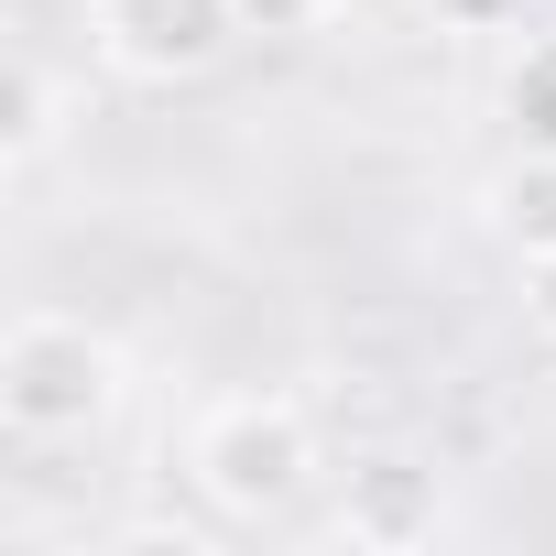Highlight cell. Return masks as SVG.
I'll return each mask as SVG.
<instances>
[{"instance_id":"cell-1","label":"cell","mask_w":556,"mask_h":556,"mask_svg":"<svg viewBox=\"0 0 556 556\" xmlns=\"http://www.w3.org/2000/svg\"><path fill=\"white\" fill-rule=\"evenodd\" d=\"M186 480L218 523H285L317 480V426L295 393H229L186 437Z\"/></svg>"},{"instance_id":"cell-2","label":"cell","mask_w":556,"mask_h":556,"mask_svg":"<svg viewBox=\"0 0 556 556\" xmlns=\"http://www.w3.org/2000/svg\"><path fill=\"white\" fill-rule=\"evenodd\" d=\"M110 404H121V350L88 317H12V339H0V426L23 447L99 437Z\"/></svg>"},{"instance_id":"cell-3","label":"cell","mask_w":556,"mask_h":556,"mask_svg":"<svg viewBox=\"0 0 556 556\" xmlns=\"http://www.w3.org/2000/svg\"><path fill=\"white\" fill-rule=\"evenodd\" d=\"M88 45L131 88H186L240 45V12L229 0H88Z\"/></svg>"},{"instance_id":"cell-4","label":"cell","mask_w":556,"mask_h":556,"mask_svg":"<svg viewBox=\"0 0 556 556\" xmlns=\"http://www.w3.org/2000/svg\"><path fill=\"white\" fill-rule=\"evenodd\" d=\"M328 534L361 545V556H415V545H437V534H447V469L415 458V447H371V458H350V469H339V513H328Z\"/></svg>"},{"instance_id":"cell-5","label":"cell","mask_w":556,"mask_h":556,"mask_svg":"<svg viewBox=\"0 0 556 556\" xmlns=\"http://www.w3.org/2000/svg\"><path fill=\"white\" fill-rule=\"evenodd\" d=\"M66 121H77V88H66L55 66H34V55H12V66H0V175H12V186L55 164Z\"/></svg>"},{"instance_id":"cell-6","label":"cell","mask_w":556,"mask_h":556,"mask_svg":"<svg viewBox=\"0 0 556 556\" xmlns=\"http://www.w3.org/2000/svg\"><path fill=\"white\" fill-rule=\"evenodd\" d=\"M480 218H491V240H502L513 262L556 251V153H513V164L480 186Z\"/></svg>"},{"instance_id":"cell-7","label":"cell","mask_w":556,"mask_h":556,"mask_svg":"<svg viewBox=\"0 0 556 556\" xmlns=\"http://www.w3.org/2000/svg\"><path fill=\"white\" fill-rule=\"evenodd\" d=\"M502 121H513L523 153H556V23L513 45V66H502Z\"/></svg>"},{"instance_id":"cell-8","label":"cell","mask_w":556,"mask_h":556,"mask_svg":"<svg viewBox=\"0 0 556 556\" xmlns=\"http://www.w3.org/2000/svg\"><path fill=\"white\" fill-rule=\"evenodd\" d=\"M229 12H240V34H262V45H306V34L339 23V0H229Z\"/></svg>"},{"instance_id":"cell-9","label":"cell","mask_w":556,"mask_h":556,"mask_svg":"<svg viewBox=\"0 0 556 556\" xmlns=\"http://www.w3.org/2000/svg\"><path fill=\"white\" fill-rule=\"evenodd\" d=\"M523 328L556 350V251H534V262H523Z\"/></svg>"}]
</instances>
